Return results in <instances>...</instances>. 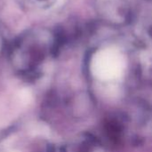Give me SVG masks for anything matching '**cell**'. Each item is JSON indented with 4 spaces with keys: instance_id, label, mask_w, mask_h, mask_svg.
Masks as SVG:
<instances>
[{
    "instance_id": "6da1fadb",
    "label": "cell",
    "mask_w": 152,
    "mask_h": 152,
    "mask_svg": "<svg viewBox=\"0 0 152 152\" xmlns=\"http://www.w3.org/2000/svg\"><path fill=\"white\" fill-rule=\"evenodd\" d=\"M20 98L24 103H28L31 101V94L28 90L24 89L20 93Z\"/></svg>"
},
{
    "instance_id": "7a4b0ae2",
    "label": "cell",
    "mask_w": 152,
    "mask_h": 152,
    "mask_svg": "<svg viewBox=\"0 0 152 152\" xmlns=\"http://www.w3.org/2000/svg\"><path fill=\"white\" fill-rule=\"evenodd\" d=\"M28 1V0H27ZM30 2H33L34 4H37V5H43V4H45L49 0H29Z\"/></svg>"
}]
</instances>
